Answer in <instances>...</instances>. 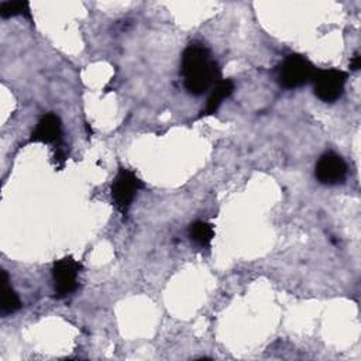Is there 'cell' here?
I'll use <instances>...</instances> for the list:
<instances>
[{
	"label": "cell",
	"mask_w": 361,
	"mask_h": 361,
	"mask_svg": "<svg viewBox=\"0 0 361 361\" xmlns=\"http://www.w3.org/2000/svg\"><path fill=\"white\" fill-rule=\"evenodd\" d=\"M180 75L183 76L185 89L193 96L206 93L221 80L219 63L203 44L196 42L189 44L182 54Z\"/></svg>",
	"instance_id": "6da1fadb"
},
{
	"label": "cell",
	"mask_w": 361,
	"mask_h": 361,
	"mask_svg": "<svg viewBox=\"0 0 361 361\" xmlns=\"http://www.w3.org/2000/svg\"><path fill=\"white\" fill-rule=\"evenodd\" d=\"M316 66L302 55H288L276 68V80L285 89L299 87L313 79Z\"/></svg>",
	"instance_id": "7a4b0ae2"
},
{
	"label": "cell",
	"mask_w": 361,
	"mask_h": 361,
	"mask_svg": "<svg viewBox=\"0 0 361 361\" xmlns=\"http://www.w3.org/2000/svg\"><path fill=\"white\" fill-rule=\"evenodd\" d=\"M144 188L141 179L130 169L120 168L111 182V199L121 214H127L137 192Z\"/></svg>",
	"instance_id": "3957f363"
},
{
	"label": "cell",
	"mask_w": 361,
	"mask_h": 361,
	"mask_svg": "<svg viewBox=\"0 0 361 361\" xmlns=\"http://www.w3.org/2000/svg\"><path fill=\"white\" fill-rule=\"evenodd\" d=\"M312 80H313V92L316 97L324 103H333L344 92L347 73L336 68L316 69Z\"/></svg>",
	"instance_id": "277c9868"
},
{
	"label": "cell",
	"mask_w": 361,
	"mask_h": 361,
	"mask_svg": "<svg viewBox=\"0 0 361 361\" xmlns=\"http://www.w3.org/2000/svg\"><path fill=\"white\" fill-rule=\"evenodd\" d=\"M82 264L72 257H63L54 262L52 281L56 298H65L78 288V275Z\"/></svg>",
	"instance_id": "5b68a950"
},
{
	"label": "cell",
	"mask_w": 361,
	"mask_h": 361,
	"mask_svg": "<svg viewBox=\"0 0 361 361\" xmlns=\"http://www.w3.org/2000/svg\"><path fill=\"white\" fill-rule=\"evenodd\" d=\"M314 175L322 185H338L345 179L347 164L338 154L333 151L324 152L316 164Z\"/></svg>",
	"instance_id": "8992f818"
},
{
	"label": "cell",
	"mask_w": 361,
	"mask_h": 361,
	"mask_svg": "<svg viewBox=\"0 0 361 361\" xmlns=\"http://www.w3.org/2000/svg\"><path fill=\"white\" fill-rule=\"evenodd\" d=\"M62 133V124L61 120L56 114L48 113L39 118L37 123L30 142H44V144H51L56 142L61 138Z\"/></svg>",
	"instance_id": "52a82bcc"
},
{
	"label": "cell",
	"mask_w": 361,
	"mask_h": 361,
	"mask_svg": "<svg viewBox=\"0 0 361 361\" xmlns=\"http://www.w3.org/2000/svg\"><path fill=\"white\" fill-rule=\"evenodd\" d=\"M234 90V83L233 80L230 79H221L219 80L212 89H210V94H209V99H207V103H206V107L204 110L202 111V114L204 116H209V114H213L217 111V109L220 107L221 102L224 99H227Z\"/></svg>",
	"instance_id": "ba28073f"
},
{
	"label": "cell",
	"mask_w": 361,
	"mask_h": 361,
	"mask_svg": "<svg viewBox=\"0 0 361 361\" xmlns=\"http://www.w3.org/2000/svg\"><path fill=\"white\" fill-rule=\"evenodd\" d=\"M189 237L192 241H195L200 247H210V243L214 237L213 226L204 220H196L189 226Z\"/></svg>",
	"instance_id": "9c48e42d"
},
{
	"label": "cell",
	"mask_w": 361,
	"mask_h": 361,
	"mask_svg": "<svg viewBox=\"0 0 361 361\" xmlns=\"http://www.w3.org/2000/svg\"><path fill=\"white\" fill-rule=\"evenodd\" d=\"M3 275V293H1V314L14 313L21 307V302L16 290L8 285V276L6 271H1Z\"/></svg>",
	"instance_id": "30bf717a"
},
{
	"label": "cell",
	"mask_w": 361,
	"mask_h": 361,
	"mask_svg": "<svg viewBox=\"0 0 361 361\" xmlns=\"http://www.w3.org/2000/svg\"><path fill=\"white\" fill-rule=\"evenodd\" d=\"M0 16L3 18L14 17V16H24L31 18L30 3L28 1H3L0 3Z\"/></svg>",
	"instance_id": "8fae6325"
},
{
	"label": "cell",
	"mask_w": 361,
	"mask_h": 361,
	"mask_svg": "<svg viewBox=\"0 0 361 361\" xmlns=\"http://www.w3.org/2000/svg\"><path fill=\"white\" fill-rule=\"evenodd\" d=\"M360 66H361V56L358 52H355L350 61V68H351V71H358Z\"/></svg>",
	"instance_id": "7c38bea8"
}]
</instances>
